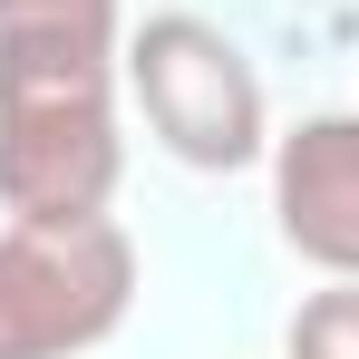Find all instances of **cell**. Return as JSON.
I'll return each instance as SVG.
<instances>
[{
	"instance_id": "6da1fadb",
	"label": "cell",
	"mask_w": 359,
	"mask_h": 359,
	"mask_svg": "<svg viewBox=\"0 0 359 359\" xmlns=\"http://www.w3.org/2000/svg\"><path fill=\"white\" fill-rule=\"evenodd\" d=\"M117 49H0V204L10 224H88L117 204Z\"/></svg>"
},
{
	"instance_id": "7a4b0ae2",
	"label": "cell",
	"mask_w": 359,
	"mask_h": 359,
	"mask_svg": "<svg viewBox=\"0 0 359 359\" xmlns=\"http://www.w3.org/2000/svg\"><path fill=\"white\" fill-rule=\"evenodd\" d=\"M126 88L146 107V136L194 175H233L252 156H272V117H262L252 59L194 10H165V20H146L126 39Z\"/></svg>"
},
{
	"instance_id": "3957f363",
	"label": "cell",
	"mask_w": 359,
	"mask_h": 359,
	"mask_svg": "<svg viewBox=\"0 0 359 359\" xmlns=\"http://www.w3.org/2000/svg\"><path fill=\"white\" fill-rule=\"evenodd\" d=\"M136 301V243L117 214L0 233V359H78Z\"/></svg>"
},
{
	"instance_id": "277c9868",
	"label": "cell",
	"mask_w": 359,
	"mask_h": 359,
	"mask_svg": "<svg viewBox=\"0 0 359 359\" xmlns=\"http://www.w3.org/2000/svg\"><path fill=\"white\" fill-rule=\"evenodd\" d=\"M272 214L301 262H320L330 282H359V117H301L272 136Z\"/></svg>"
},
{
	"instance_id": "5b68a950",
	"label": "cell",
	"mask_w": 359,
	"mask_h": 359,
	"mask_svg": "<svg viewBox=\"0 0 359 359\" xmlns=\"http://www.w3.org/2000/svg\"><path fill=\"white\" fill-rule=\"evenodd\" d=\"M0 49H117V0H0Z\"/></svg>"
},
{
	"instance_id": "8992f818",
	"label": "cell",
	"mask_w": 359,
	"mask_h": 359,
	"mask_svg": "<svg viewBox=\"0 0 359 359\" xmlns=\"http://www.w3.org/2000/svg\"><path fill=\"white\" fill-rule=\"evenodd\" d=\"M282 359H359V282H330L301 301L282 330Z\"/></svg>"
}]
</instances>
